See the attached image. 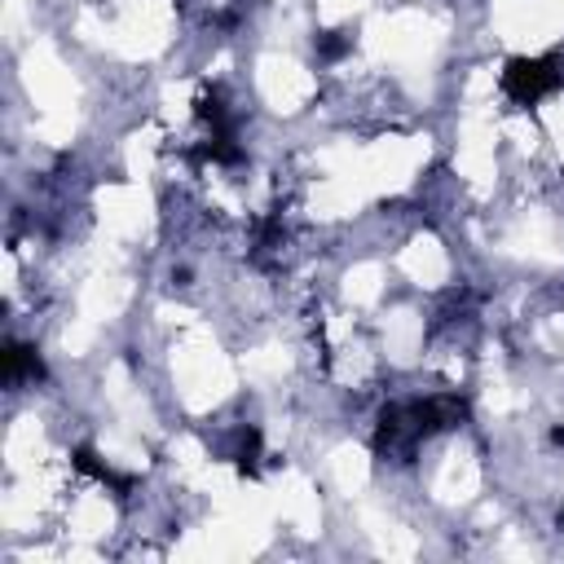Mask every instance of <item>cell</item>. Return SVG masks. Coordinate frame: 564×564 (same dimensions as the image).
<instances>
[{
    "label": "cell",
    "mask_w": 564,
    "mask_h": 564,
    "mask_svg": "<svg viewBox=\"0 0 564 564\" xmlns=\"http://www.w3.org/2000/svg\"><path fill=\"white\" fill-rule=\"evenodd\" d=\"M560 79H564L560 62H551V57H529V62H511V66H507L502 88H507L520 106H533V101H538V97H546Z\"/></svg>",
    "instance_id": "6da1fadb"
}]
</instances>
